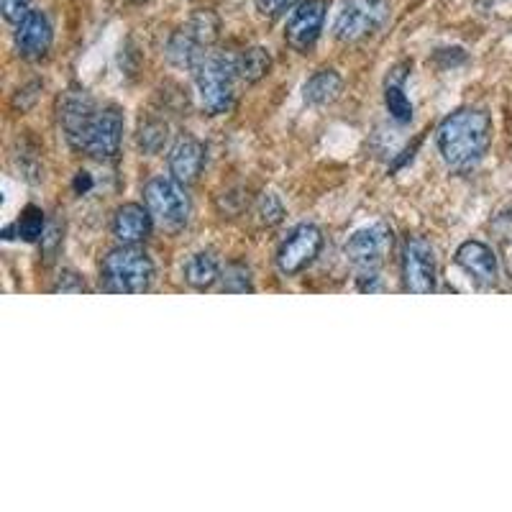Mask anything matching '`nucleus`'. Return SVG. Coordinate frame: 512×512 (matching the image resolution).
Masks as SVG:
<instances>
[{
	"label": "nucleus",
	"instance_id": "nucleus-15",
	"mask_svg": "<svg viewBox=\"0 0 512 512\" xmlns=\"http://www.w3.org/2000/svg\"><path fill=\"white\" fill-rule=\"evenodd\" d=\"M205 167V146L192 136L177 141L169 152V175L180 180L182 185L198 182L200 172Z\"/></svg>",
	"mask_w": 512,
	"mask_h": 512
},
{
	"label": "nucleus",
	"instance_id": "nucleus-9",
	"mask_svg": "<svg viewBox=\"0 0 512 512\" xmlns=\"http://www.w3.org/2000/svg\"><path fill=\"white\" fill-rule=\"evenodd\" d=\"M436 280V249L423 236H410L402 249V285L413 295H431L436 292Z\"/></svg>",
	"mask_w": 512,
	"mask_h": 512
},
{
	"label": "nucleus",
	"instance_id": "nucleus-24",
	"mask_svg": "<svg viewBox=\"0 0 512 512\" xmlns=\"http://www.w3.org/2000/svg\"><path fill=\"white\" fill-rule=\"evenodd\" d=\"M0 8L8 24H21L31 13V0H0Z\"/></svg>",
	"mask_w": 512,
	"mask_h": 512
},
{
	"label": "nucleus",
	"instance_id": "nucleus-21",
	"mask_svg": "<svg viewBox=\"0 0 512 512\" xmlns=\"http://www.w3.org/2000/svg\"><path fill=\"white\" fill-rule=\"evenodd\" d=\"M223 292H231V295H246V292H254V282H251V272L244 264H231V267L223 272Z\"/></svg>",
	"mask_w": 512,
	"mask_h": 512
},
{
	"label": "nucleus",
	"instance_id": "nucleus-8",
	"mask_svg": "<svg viewBox=\"0 0 512 512\" xmlns=\"http://www.w3.org/2000/svg\"><path fill=\"white\" fill-rule=\"evenodd\" d=\"M392 241H395V236H392L390 223L377 221L372 226H364L351 233L344 246V254L359 274L377 272L384 259L390 256Z\"/></svg>",
	"mask_w": 512,
	"mask_h": 512
},
{
	"label": "nucleus",
	"instance_id": "nucleus-1",
	"mask_svg": "<svg viewBox=\"0 0 512 512\" xmlns=\"http://www.w3.org/2000/svg\"><path fill=\"white\" fill-rule=\"evenodd\" d=\"M436 144L448 167L469 172L482 162L492 144V118L479 108H459L441 121Z\"/></svg>",
	"mask_w": 512,
	"mask_h": 512
},
{
	"label": "nucleus",
	"instance_id": "nucleus-16",
	"mask_svg": "<svg viewBox=\"0 0 512 512\" xmlns=\"http://www.w3.org/2000/svg\"><path fill=\"white\" fill-rule=\"evenodd\" d=\"M185 282L195 290H208V287L216 285L221 280V262H218L216 251H198V254H192L190 259L185 262Z\"/></svg>",
	"mask_w": 512,
	"mask_h": 512
},
{
	"label": "nucleus",
	"instance_id": "nucleus-6",
	"mask_svg": "<svg viewBox=\"0 0 512 512\" xmlns=\"http://www.w3.org/2000/svg\"><path fill=\"white\" fill-rule=\"evenodd\" d=\"M187 185H182L175 177H154L144 187V205L152 213L154 223L164 231H180L190 218V198L185 192Z\"/></svg>",
	"mask_w": 512,
	"mask_h": 512
},
{
	"label": "nucleus",
	"instance_id": "nucleus-2",
	"mask_svg": "<svg viewBox=\"0 0 512 512\" xmlns=\"http://www.w3.org/2000/svg\"><path fill=\"white\" fill-rule=\"evenodd\" d=\"M154 264L139 246L121 244L100 264V287L116 295H141L152 287Z\"/></svg>",
	"mask_w": 512,
	"mask_h": 512
},
{
	"label": "nucleus",
	"instance_id": "nucleus-26",
	"mask_svg": "<svg viewBox=\"0 0 512 512\" xmlns=\"http://www.w3.org/2000/svg\"><path fill=\"white\" fill-rule=\"evenodd\" d=\"M297 0H256V8H259V13H264V16H280V13H285L287 8L295 6Z\"/></svg>",
	"mask_w": 512,
	"mask_h": 512
},
{
	"label": "nucleus",
	"instance_id": "nucleus-13",
	"mask_svg": "<svg viewBox=\"0 0 512 512\" xmlns=\"http://www.w3.org/2000/svg\"><path fill=\"white\" fill-rule=\"evenodd\" d=\"M54 39L52 24H49L47 13L31 11L29 16L16 24V49L24 59H41L49 52Z\"/></svg>",
	"mask_w": 512,
	"mask_h": 512
},
{
	"label": "nucleus",
	"instance_id": "nucleus-5",
	"mask_svg": "<svg viewBox=\"0 0 512 512\" xmlns=\"http://www.w3.org/2000/svg\"><path fill=\"white\" fill-rule=\"evenodd\" d=\"M390 0H346L333 26V36L341 44H359L390 21Z\"/></svg>",
	"mask_w": 512,
	"mask_h": 512
},
{
	"label": "nucleus",
	"instance_id": "nucleus-12",
	"mask_svg": "<svg viewBox=\"0 0 512 512\" xmlns=\"http://www.w3.org/2000/svg\"><path fill=\"white\" fill-rule=\"evenodd\" d=\"M456 264L482 287L495 285L497 277H500V264H497L495 251L482 244V241H464L456 249Z\"/></svg>",
	"mask_w": 512,
	"mask_h": 512
},
{
	"label": "nucleus",
	"instance_id": "nucleus-4",
	"mask_svg": "<svg viewBox=\"0 0 512 512\" xmlns=\"http://www.w3.org/2000/svg\"><path fill=\"white\" fill-rule=\"evenodd\" d=\"M218 31H221V21H218L216 13L198 11L169 39L167 59L175 67L192 72L198 67L200 59L210 52V47L216 44Z\"/></svg>",
	"mask_w": 512,
	"mask_h": 512
},
{
	"label": "nucleus",
	"instance_id": "nucleus-18",
	"mask_svg": "<svg viewBox=\"0 0 512 512\" xmlns=\"http://www.w3.org/2000/svg\"><path fill=\"white\" fill-rule=\"evenodd\" d=\"M405 70H408V64L395 67L390 80H387V88H384V105H387V113H390L397 123H410L415 113L413 103H410V98L405 95V90H402V82L408 77Z\"/></svg>",
	"mask_w": 512,
	"mask_h": 512
},
{
	"label": "nucleus",
	"instance_id": "nucleus-10",
	"mask_svg": "<svg viewBox=\"0 0 512 512\" xmlns=\"http://www.w3.org/2000/svg\"><path fill=\"white\" fill-rule=\"evenodd\" d=\"M320 249H323L320 228L313 226V223H300L297 228H292L290 236L277 249V269L285 277H295L318 259Z\"/></svg>",
	"mask_w": 512,
	"mask_h": 512
},
{
	"label": "nucleus",
	"instance_id": "nucleus-11",
	"mask_svg": "<svg viewBox=\"0 0 512 512\" xmlns=\"http://www.w3.org/2000/svg\"><path fill=\"white\" fill-rule=\"evenodd\" d=\"M328 6H331V0H303L292 11L290 21L285 26L287 47H292L300 54L310 52L315 47V41L320 39L323 24H326Z\"/></svg>",
	"mask_w": 512,
	"mask_h": 512
},
{
	"label": "nucleus",
	"instance_id": "nucleus-7",
	"mask_svg": "<svg viewBox=\"0 0 512 512\" xmlns=\"http://www.w3.org/2000/svg\"><path fill=\"white\" fill-rule=\"evenodd\" d=\"M123 141V116L118 108L105 105V108H95L88 123L82 126L77 139L72 141L75 149L85 152L88 157L95 159H111L116 157Z\"/></svg>",
	"mask_w": 512,
	"mask_h": 512
},
{
	"label": "nucleus",
	"instance_id": "nucleus-19",
	"mask_svg": "<svg viewBox=\"0 0 512 512\" xmlns=\"http://www.w3.org/2000/svg\"><path fill=\"white\" fill-rule=\"evenodd\" d=\"M236 64H239V77L249 85L262 80L269 70H272V54L264 47H251L246 52L236 54Z\"/></svg>",
	"mask_w": 512,
	"mask_h": 512
},
{
	"label": "nucleus",
	"instance_id": "nucleus-17",
	"mask_svg": "<svg viewBox=\"0 0 512 512\" xmlns=\"http://www.w3.org/2000/svg\"><path fill=\"white\" fill-rule=\"evenodd\" d=\"M341 90H344V77L338 75L336 70H318L308 82H305L303 95L308 105L323 108V105L336 103Z\"/></svg>",
	"mask_w": 512,
	"mask_h": 512
},
{
	"label": "nucleus",
	"instance_id": "nucleus-25",
	"mask_svg": "<svg viewBox=\"0 0 512 512\" xmlns=\"http://www.w3.org/2000/svg\"><path fill=\"white\" fill-rule=\"evenodd\" d=\"M52 292H64V295H70V292H88V285H85L80 274L64 272L57 280V285L52 287Z\"/></svg>",
	"mask_w": 512,
	"mask_h": 512
},
{
	"label": "nucleus",
	"instance_id": "nucleus-20",
	"mask_svg": "<svg viewBox=\"0 0 512 512\" xmlns=\"http://www.w3.org/2000/svg\"><path fill=\"white\" fill-rule=\"evenodd\" d=\"M44 210L41 208H34V205H29V208L21 213V218H18L16 223H13L11 228H6V233L16 231V236L21 241H26V244H34V241L44 239Z\"/></svg>",
	"mask_w": 512,
	"mask_h": 512
},
{
	"label": "nucleus",
	"instance_id": "nucleus-14",
	"mask_svg": "<svg viewBox=\"0 0 512 512\" xmlns=\"http://www.w3.org/2000/svg\"><path fill=\"white\" fill-rule=\"evenodd\" d=\"M152 213L146 205L139 203H123L113 216V236H116L121 244L139 246L141 241L149 239L152 233Z\"/></svg>",
	"mask_w": 512,
	"mask_h": 512
},
{
	"label": "nucleus",
	"instance_id": "nucleus-23",
	"mask_svg": "<svg viewBox=\"0 0 512 512\" xmlns=\"http://www.w3.org/2000/svg\"><path fill=\"white\" fill-rule=\"evenodd\" d=\"M167 123H141V134H139V144L144 152H159L164 144H167Z\"/></svg>",
	"mask_w": 512,
	"mask_h": 512
},
{
	"label": "nucleus",
	"instance_id": "nucleus-27",
	"mask_svg": "<svg viewBox=\"0 0 512 512\" xmlns=\"http://www.w3.org/2000/svg\"><path fill=\"white\" fill-rule=\"evenodd\" d=\"M72 187H75L77 195H85V192L93 190V177H90V172H77Z\"/></svg>",
	"mask_w": 512,
	"mask_h": 512
},
{
	"label": "nucleus",
	"instance_id": "nucleus-3",
	"mask_svg": "<svg viewBox=\"0 0 512 512\" xmlns=\"http://www.w3.org/2000/svg\"><path fill=\"white\" fill-rule=\"evenodd\" d=\"M192 75L198 85L200 103L210 116L231 111L233 98H236V77H239L236 54L208 52L192 70Z\"/></svg>",
	"mask_w": 512,
	"mask_h": 512
},
{
	"label": "nucleus",
	"instance_id": "nucleus-22",
	"mask_svg": "<svg viewBox=\"0 0 512 512\" xmlns=\"http://www.w3.org/2000/svg\"><path fill=\"white\" fill-rule=\"evenodd\" d=\"M256 216H259V221L264 226H277V223H282V218H285V205H282L280 195L264 192L259 203H256Z\"/></svg>",
	"mask_w": 512,
	"mask_h": 512
}]
</instances>
